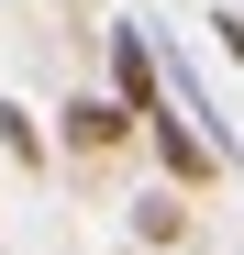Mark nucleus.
I'll return each instance as SVG.
<instances>
[{"label": "nucleus", "mask_w": 244, "mask_h": 255, "mask_svg": "<svg viewBox=\"0 0 244 255\" xmlns=\"http://www.w3.org/2000/svg\"><path fill=\"white\" fill-rule=\"evenodd\" d=\"M111 89H122V111H133V122L155 111V89H167V78H155V45H144V22H122V33H111Z\"/></svg>", "instance_id": "f257e3e1"}, {"label": "nucleus", "mask_w": 244, "mask_h": 255, "mask_svg": "<svg viewBox=\"0 0 244 255\" xmlns=\"http://www.w3.org/2000/svg\"><path fill=\"white\" fill-rule=\"evenodd\" d=\"M144 122H155V155H167V178H189V189H200V178H222V144L200 133V122H178V111H144Z\"/></svg>", "instance_id": "f03ea898"}, {"label": "nucleus", "mask_w": 244, "mask_h": 255, "mask_svg": "<svg viewBox=\"0 0 244 255\" xmlns=\"http://www.w3.org/2000/svg\"><path fill=\"white\" fill-rule=\"evenodd\" d=\"M122 122H133L122 100H67V144H78V155H111V144H122Z\"/></svg>", "instance_id": "7ed1b4c3"}, {"label": "nucleus", "mask_w": 244, "mask_h": 255, "mask_svg": "<svg viewBox=\"0 0 244 255\" xmlns=\"http://www.w3.org/2000/svg\"><path fill=\"white\" fill-rule=\"evenodd\" d=\"M0 144H11L22 166H33V155H45V133H33V111H0Z\"/></svg>", "instance_id": "20e7f679"}, {"label": "nucleus", "mask_w": 244, "mask_h": 255, "mask_svg": "<svg viewBox=\"0 0 244 255\" xmlns=\"http://www.w3.org/2000/svg\"><path fill=\"white\" fill-rule=\"evenodd\" d=\"M211 33H222V56H233V67H244V11H222V22H211Z\"/></svg>", "instance_id": "39448f33"}]
</instances>
